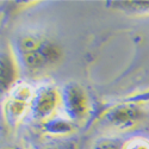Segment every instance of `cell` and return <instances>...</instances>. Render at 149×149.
Instances as JSON below:
<instances>
[{
  "label": "cell",
  "mask_w": 149,
  "mask_h": 149,
  "mask_svg": "<svg viewBox=\"0 0 149 149\" xmlns=\"http://www.w3.org/2000/svg\"><path fill=\"white\" fill-rule=\"evenodd\" d=\"M17 55L20 63L31 73H40L58 63L62 57L61 48L37 33H25L17 38Z\"/></svg>",
  "instance_id": "6da1fadb"
},
{
  "label": "cell",
  "mask_w": 149,
  "mask_h": 149,
  "mask_svg": "<svg viewBox=\"0 0 149 149\" xmlns=\"http://www.w3.org/2000/svg\"><path fill=\"white\" fill-rule=\"evenodd\" d=\"M33 94L35 91L26 84L16 85L10 91L3 106L4 117L7 124H11V125L17 124L22 119V117L26 113L29 107L31 109Z\"/></svg>",
  "instance_id": "7a4b0ae2"
},
{
  "label": "cell",
  "mask_w": 149,
  "mask_h": 149,
  "mask_svg": "<svg viewBox=\"0 0 149 149\" xmlns=\"http://www.w3.org/2000/svg\"><path fill=\"white\" fill-rule=\"evenodd\" d=\"M61 103L68 119L72 122L81 120L87 113V94L79 84L70 82L65 86L61 94Z\"/></svg>",
  "instance_id": "3957f363"
},
{
  "label": "cell",
  "mask_w": 149,
  "mask_h": 149,
  "mask_svg": "<svg viewBox=\"0 0 149 149\" xmlns=\"http://www.w3.org/2000/svg\"><path fill=\"white\" fill-rule=\"evenodd\" d=\"M61 102V94L53 86H41L33 94L31 103V112L36 119L50 118Z\"/></svg>",
  "instance_id": "277c9868"
},
{
  "label": "cell",
  "mask_w": 149,
  "mask_h": 149,
  "mask_svg": "<svg viewBox=\"0 0 149 149\" xmlns=\"http://www.w3.org/2000/svg\"><path fill=\"white\" fill-rule=\"evenodd\" d=\"M142 110L134 103H124L117 105L112 110H110L105 116V119L118 128H130L134 124H136L142 117Z\"/></svg>",
  "instance_id": "5b68a950"
},
{
  "label": "cell",
  "mask_w": 149,
  "mask_h": 149,
  "mask_svg": "<svg viewBox=\"0 0 149 149\" xmlns=\"http://www.w3.org/2000/svg\"><path fill=\"white\" fill-rule=\"evenodd\" d=\"M18 79V68L15 57L8 50H3L0 58V84L1 92L10 91L15 87Z\"/></svg>",
  "instance_id": "8992f818"
},
{
  "label": "cell",
  "mask_w": 149,
  "mask_h": 149,
  "mask_svg": "<svg viewBox=\"0 0 149 149\" xmlns=\"http://www.w3.org/2000/svg\"><path fill=\"white\" fill-rule=\"evenodd\" d=\"M107 5L131 15H149V1H110Z\"/></svg>",
  "instance_id": "52a82bcc"
},
{
  "label": "cell",
  "mask_w": 149,
  "mask_h": 149,
  "mask_svg": "<svg viewBox=\"0 0 149 149\" xmlns=\"http://www.w3.org/2000/svg\"><path fill=\"white\" fill-rule=\"evenodd\" d=\"M73 129H74V127H73L70 119L56 117V118H50L49 120L45 122V130L50 134L65 135V134L72 132Z\"/></svg>",
  "instance_id": "ba28073f"
},
{
  "label": "cell",
  "mask_w": 149,
  "mask_h": 149,
  "mask_svg": "<svg viewBox=\"0 0 149 149\" xmlns=\"http://www.w3.org/2000/svg\"><path fill=\"white\" fill-rule=\"evenodd\" d=\"M125 143L120 139L117 137H102L98 139L94 143L92 149H124Z\"/></svg>",
  "instance_id": "9c48e42d"
},
{
  "label": "cell",
  "mask_w": 149,
  "mask_h": 149,
  "mask_svg": "<svg viewBox=\"0 0 149 149\" xmlns=\"http://www.w3.org/2000/svg\"><path fill=\"white\" fill-rule=\"evenodd\" d=\"M40 149H78V142L74 139H58L47 142Z\"/></svg>",
  "instance_id": "30bf717a"
},
{
  "label": "cell",
  "mask_w": 149,
  "mask_h": 149,
  "mask_svg": "<svg viewBox=\"0 0 149 149\" xmlns=\"http://www.w3.org/2000/svg\"><path fill=\"white\" fill-rule=\"evenodd\" d=\"M124 149H149V141L144 139H134L125 143Z\"/></svg>",
  "instance_id": "8fae6325"
},
{
  "label": "cell",
  "mask_w": 149,
  "mask_h": 149,
  "mask_svg": "<svg viewBox=\"0 0 149 149\" xmlns=\"http://www.w3.org/2000/svg\"><path fill=\"white\" fill-rule=\"evenodd\" d=\"M6 149H19V148H16V147H8V148H6Z\"/></svg>",
  "instance_id": "7c38bea8"
}]
</instances>
